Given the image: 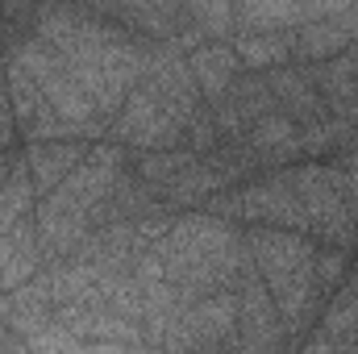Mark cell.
<instances>
[{
	"label": "cell",
	"mask_w": 358,
	"mask_h": 354,
	"mask_svg": "<svg viewBox=\"0 0 358 354\" xmlns=\"http://www.w3.org/2000/svg\"><path fill=\"white\" fill-rule=\"evenodd\" d=\"M29 29L38 38H46L63 55V63L71 67L80 88L88 92V100L104 117V125H113V117L121 113L129 92L142 84L146 38H138L125 25L108 21L96 4H80V8L76 4H46V8H34Z\"/></svg>",
	"instance_id": "1"
},
{
	"label": "cell",
	"mask_w": 358,
	"mask_h": 354,
	"mask_svg": "<svg viewBox=\"0 0 358 354\" xmlns=\"http://www.w3.org/2000/svg\"><path fill=\"white\" fill-rule=\"evenodd\" d=\"M204 108L200 88L192 80L187 55L171 42H146V71L142 84L129 92L121 113L113 117L104 142L129 155H163L183 150L187 125Z\"/></svg>",
	"instance_id": "2"
},
{
	"label": "cell",
	"mask_w": 358,
	"mask_h": 354,
	"mask_svg": "<svg viewBox=\"0 0 358 354\" xmlns=\"http://www.w3.org/2000/svg\"><path fill=\"white\" fill-rule=\"evenodd\" d=\"M155 263L159 275L187 296L234 292L242 271L250 267L246 229L208 213H176L163 242L155 246Z\"/></svg>",
	"instance_id": "3"
},
{
	"label": "cell",
	"mask_w": 358,
	"mask_h": 354,
	"mask_svg": "<svg viewBox=\"0 0 358 354\" xmlns=\"http://www.w3.org/2000/svg\"><path fill=\"white\" fill-rule=\"evenodd\" d=\"M129 159H134L129 150H121L113 142H100L50 196L38 200L34 221H38V238H42V250H46V267L67 259L71 250H80L84 238L100 229L104 200L117 187V179L129 171Z\"/></svg>",
	"instance_id": "4"
},
{
	"label": "cell",
	"mask_w": 358,
	"mask_h": 354,
	"mask_svg": "<svg viewBox=\"0 0 358 354\" xmlns=\"http://www.w3.org/2000/svg\"><path fill=\"white\" fill-rule=\"evenodd\" d=\"M250 259L259 267V279L267 283L271 300L279 309V321L287 330V342L300 346L313 334V317L321 313V279H317V242L292 229L250 225L246 229Z\"/></svg>",
	"instance_id": "5"
},
{
	"label": "cell",
	"mask_w": 358,
	"mask_h": 354,
	"mask_svg": "<svg viewBox=\"0 0 358 354\" xmlns=\"http://www.w3.org/2000/svg\"><path fill=\"white\" fill-rule=\"evenodd\" d=\"M134 176L142 179L171 213L179 208H204L213 196L234 192L250 179H259L255 159L242 146H217L213 155L196 150H163V155H134Z\"/></svg>",
	"instance_id": "6"
},
{
	"label": "cell",
	"mask_w": 358,
	"mask_h": 354,
	"mask_svg": "<svg viewBox=\"0 0 358 354\" xmlns=\"http://www.w3.org/2000/svg\"><path fill=\"white\" fill-rule=\"evenodd\" d=\"M208 113H213V121H217V129H221V146H238L242 134H246L255 121H263V117L275 113V96H271L267 76L242 71L234 88L225 92L221 100L208 104Z\"/></svg>",
	"instance_id": "7"
},
{
	"label": "cell",
	"mask_w": 358,
	"mask_h": 354,
	"mask_svg": "<svg viewBox=\"0 0 358 354\" xmlns=\"http://www.w3.org/2000/svg\"><path fill=\"white\" fill-rule=\"evenodd\" d=\"M304 71H308L317 96H321L325 113H329L338 125H346V129L358 134V46H350V50L338 55V59L308 63Z\"/></svg>",
	"instance_id": "8"
},
{
	"label": "cell",
	"mask_w": 358,
	"mask_h": 354,
	"mask_svg": "<svg viewBox=\"0 0 358 354\" xmlns=\"http://www.w3.org/2000/svg\"><path fill=\"white\" fill-rule=\"evenodd\" d=\"M263 76H267V84H271L275 108L300 129V138L313 134V129H321V125H329V113H325L321 96H317L313 80H308V71H304L300 63H283V67L263 71Z\"/></svg>",
	"instance_id": "9"
},
{
	"label": "cell",
	"mask_w": 358,
	"mask_h": 354,
	"mask_svg": "<svg viewBox=\"0 0 358 354\" xmlns=\"http://www.w3.org/2000/svg\"><path fill=\"white\" fill-rule=\"evenodd\" d=\"M42 271H46V250L38 238V221L29 213L0 234V292H21Z\"/></svg>",
	"instance_id": "10"
},
{
	"label": "cell",
	"mask_w": 358,
	"mask_h": 354,
	"mask_svg": "<svg viewBox=\"0 0 358 354\" xmlns=\"http://www.w3.org/2000/svg\"><path fill=\"white\" fill-rule=\"evenodd\" d=\"M238 146L255 159L259 171H283V167H296V163L304 159L300 129H296L279 108H275L271 117H263V121H255V125L242 134Z\"/></svg>",
	"instance_id": "11"
},
{
	"label": "cell",
	"mask_w": 358,
	"mask_h": 354,
	"mask_svg": "<svg viewBox=\"0 0 358 354\" xmlns=\"http://www.w3.org/2000/svg\"><path fill=\"white\" fill-rule=\"evenodd\" d=\"M350 46H358V4H338L325 21H313L304 29H296V63H325L346 55Z\"/></svg>",
	"instance_id": "12"
},
{
	"label": "cell",
	"mask_w": 358,
	"mask_h": 354,
	"mask_svg": "<svg viewBox=\"0 0 358 354\" xmlns=\"http://www.w3.org/2000/svg\"><path fill=\"white\" fill-rule=\"evenodd\" d=\"M234 8H238V34H292V29H304L313 21H325L338 4H292V0L259 4V0H246Z\"/></svg>",
	"instance_id": "13"
},
{
	"label": "cell",
	"mask_w": 358,
	"mask_h": 354,
	"mask_svg": "<svg viewBox=\"0 0 358 354\" xmlns=\"http://www.w3.org/2000/svg\"><path fill=\"white\" fill-rule=\"evenodd\" d=\"M88 150L92 142H29L21 150V163H25V171L34 179V187H38V200L50 196L63 179L71 176L88 159Z\"/></svg>",
	"instance_id": "14"
},
{
	"label": "cell",
	"mask_w": 358,
	"mask_h": 354,
	"mask_svg": "<svg viewBox=\"0 0 358 354\" xmlns=\"http://www.w3.org/2000/svg\"><path fill=\"white\" fill-rule=\"evenodd\" d=\"M187 67H192V80H196L204 104L221 100L225 92L238 84V76L246 71L229 42H204V46H196V50L187 55Z\"/></svg>",
	"instance_id": "15"
},
{
	"label": "cell",
	"mask_w": 358,
	"mask_h": 354,
	"mask_svg": "<svg viewBox=\"0 0 358 354\" xmlns=\"http://www.w3.org/2000/svg\"><path fill=\"white\" fill-rule=\"evenodd\" d=\"M229 46L242 59V67L259 71V76L283 67V63H296V29L292 34H238Z\"/></svg>",
	"instance_id": "16"
},
{
	"label": "cell",
	"mask_w": 358,
	"mask_h": 354,
	"mask_svg": "<svg viewBox=\"0 0 358 354\" xmlns=\"http://www.w3.org/2000/svg\"><path fill=\"white\" fill-rule=\"evenodd\" d=\"M34 208H38V187H34V179H29L21 155H17V159H13V176L0 187V234H4L8 225H17L21 217H29Z\"/></svg>",
	"instance_id": "17"
},
{
	"label": "cell",
	"mask_w": 358,
	"mask_h": 354,
	"mask_svg": "<svg viewBox=\"0 0 358 354\" xmlns=\"http://www.w3.org/2000/svg\"><path fill=\"white\" fill-rule=\"evenodd\" d=\"M350 275V255L342 250H329V246H317V279H321V292L334 296Z\"/></svg>",
	"instance_id": "18"
},
{
	"label": "cell",
	"mask_w": 358,
	"mask_h": 354,
	"mask_svg": "<svg viewBox=\"0 0 358 354\" xmlns=\"http://www.w3.org/2000/svg\"><path fill=\"white\" fill-rule=\"evenodd\" d=\"M296 354H338V351H334V342H329L321 330H313V338H304V342L296 346Z\"/></svg>",
	"instance_id": "19"
},
{
	"label": "cell",
	"mask_w": 358,
	"mask_h": 354,
	"mask_svg": "<svg viewBox=\"0 0 358 354\" xmlns=\"http://www.w3.org/2000/svg\"><path fill=\"white\" fill-rule=\"evenodd\" d=\"M8 330V304H0V334Z\"/></svg>",
	"instance_id": "20"
}]
</instances>
